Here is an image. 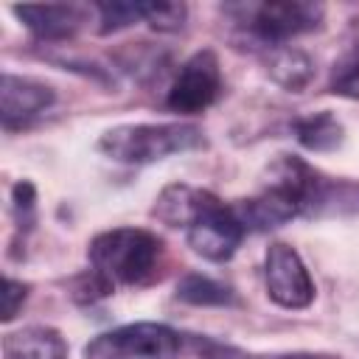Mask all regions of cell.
Returning <instances> with one entry per match:
<instances>
[{
	"label": "cell",
	"mask_w": 359,
	"mask_h": 359,
	"mask_svg": "<svg viewBox=\"0 0 359 359\" xmlns=\"http://www.w3.org/2000/svg\"><path fill=\"white\" fill-rule=\"evenodd\" d=\"M185 17H188L185 3H146L143 22H149L157 31H180L185 25Z\"/></svg>",
	"instance_id": "obj_18"
},
{
	"label": "cell",
	"mask_w": 359,
	"mask_h": 359,
	"mask_svg": "<svg viewBox=\"0 0 359 359\" xmlns=\"http://www.w3.org/2000/svg\"><path fill=\"white\" fill-rule=\"evenodd\" d=\"M233 210L241 219L244 230H272V227H280V224L292 222L294 216H300L297 202L286 191H280L275 185H266L252 199L236 202Z\"/></svg>",
	"instance_id": "obj_10"
},
{
	"label": "cell",
	"mask_w": 359,
	"mask_h": 359,
	"mask_svg": "<svg viewBox=\"0 0 359 359\" xmlns=\"http://www.w3.org/2000/svg\"><path fill=\"white\" fill-rule=\"evenodd\" d=\"M264 280L266 294L283 309H306L314 300V283L306 264L300 261L297 250L283 241L269 244L264 258Z\"/></svg>",
	"instance_id": "obj_7"
},
{
	"label": "cell",
	"mask_w": 359,
	"mask_h": 359,
	"mask_svg": "<svg viewBox=\"0 0 359 359\" xmlns=\"http://www.w3.org/2000/svg\"><path fill=\"white\" fill-rule=\"evenodd\" d=\"M90 264L112 286H137L157 275L163 261V238L143 227H115L90 241Z\"/></svg>",
	"instance_id": "obj_1"
},
{
	"label": "cell",
	"mask_w": 359,
	"mask_h": 359,
	"mask_svg": "<svg viewBox=\"0 0 359 359\" xmlns=\"http://www.w3.org/2000/svg\"><path fill=\"white\" fill-rule=\"evenodd\" d=\"M205 196H208V191H202V188H191V185L174 182V185L163 188V194L157 196V205H154L151 213L168 227H188L194 222V216L199 213Z\"/></svg>",
	"instance_id": "obj_12"
},
{
	"label": "cell",
	"mask_w": 359,
	"mask_h": 359,
	"mask_svg": "<svg viewBox=\"0 0 359 359\" xmlns=\"http://www.w3.org/2000/svg\"><path fill=\"white\" fill-rule=\"evenodd\" d=\"M14 17L25 22V28L48 42L73 36L87 22V8L73 3H45V6H14Z\"/></svg>",
	"instance_id": "obj_9"
},
{
	"label": "cell",
	"mask_w": 359,
	"mask_h": 359,
	"mask_svg": "<svg viewBox=\"0 0 359 359\" xmlns=\"http://www.w3.org/2000/svg\"><path fill=\"white\" fill-rule=\"evenodd\" d=\"M56 101V93L50 84L28 79V76H14L3 73V87H0V115H3V129L17 132L31 126L45 109H50Z\"/></svg>",
	"instance_id": "obj_8"
},
{
	"label": "cell",
	"mask_w": 359,
	"mask_h": 359,
	"mask_svg": "<svg viewBox=\"0 0 359 359\" xmlns=\"http://www.w3.org/2000/svg\"><path fill=\"white\" fill-rule=\"evenodd\" d=\"M266 70H269V76H272L275 84H280L289 93H300L311 81V76H314V62L300 48L280 45V48H272L269 50Z\"/></svg>",
	"instance_id": "obj_13"
},
{
	"label": "cell",
	"mask_w": 359,
	"mask_h": 359,
	"mask_svg": "<svg viewBox=\"0 0 359 359\" xmlns=\"http://www.w3.org/2000/svg\"><path fill=\"white\" fill-rule=\"evenodd\" d=\"M222 93V67L213 50H196L180 67L165 104L180 115H199L205 112Z\"/></svg>",
	"instance_id": "obj_6"
},
{
	"label": "cell",
	"mask_w": 359,
	"mask_h": 359,
	"mask_svg": "<svg viewBox=\"0 0 359 359\" xmlns=\"http://www.w3.org/2000/svg\"><path fill=\"white\" fill-rule=\"evenodd\" d=\"M205 146V135L194 123H123L101 135L98 151L115 163L146 165L171 154Z\"/></svg>",
	"instance_id": "obj_2"
},
{
	"label": "cell",
	"mask_w": 359,
	"mask_h": 359,
	"mask_svg": "<svg viewBox=\"0 0 359 359\" xmlns=\"http://www.w3.org/2000/svg\"><path fill=\"white\" fill-rule=\"evenodd\" d=\"M185 233H188V247L196 255H202L208 261H227L238 250L247 230H244L241 219L236 216L233 205L227 208L208 191L199 213L185 227Z\"/></svg>",
	"instance_id": "obj_5"
},
{
	"label": "cell",
	"mask_w": 359,
	"mask_h": 359,
	"mask_svg": "<svg viewBox=\"0 0 359 359\" xmlns=\"http://www.w3.org/2000/svg\"><path fill=\"white\" fill-rule=\"evenodd\" d=\"M328 90L334 95H342V98H353L359 101V39L353 42V48L334 65L331 70V81H328Z\"/></svg>",
	"instance_id": "obj_17"
},
{
	"label": "cell",
	"mask_w": 359,
	"mask_h": 359,
	"mask_svg": "<svg viewBox=\"0 0 359 359\" xmlns=\"http://www.w3.org/2000/svg\"><path fill=\"white\" fill-rule=\"evenodd\" d=\"M182 337L163 323H132L115 331L98 334L87 348V359H171L177 356Z\"/></svg>",
	"instance_id": "obj_4"
},
{
	"label": "cell",
	"mask_w": 359,
	"mask_h": 359,
	"mask_svg": "<svg viewBox=\"0 0 359 359\" xmlns=\"http://www.w3.org/2000/svg\"><path fill=\"white\" fill-rule=\"evenodd\" d=\"M177 297L182 303H191V306H230V303H236V294L230 286H224L208 275H199V272L182 275V280L177 283Z\"/></svg>",
	"instance_id": "obj_15"
},
{
	"label": "cell",
	"mask_w": 359,
	"mask_h": 359,
	"mask_svg": "<svg viewBox=\"0 0 359 359\" xmlns=\"http://www.w3.org/2000/svg\"><path fill=\"white\" fill-rule=\"evenodd\" d=\"M230 14H236L238 31L247 36V42L261 48H280L289 39L309 34L320 28L323 22V6L320 3H247V6H230Z\"/></svg>",
	"instance_id": "obj_3"
},
{
	"label": "cell",
	"mask_w": 359,
	"mask_h": 359,
	"mask_svg": "<svg viewBox=\"0 0 359 359\" xmlns=\"http://www.w3.org/2000/svg\"><path fill=\"white\" fill-rule=\"evenodd\" d=\"M278 359H337V356H325V353H286Z\"/></svg>",
	"instance_id": "obj_21"
},
{
	"label": "cell",
	"mask_w": 359,
	"mask_h": 359,
	"mask_svg": "<svg viewBox=\"0 0 359 359\" xmlns=\"http://www.w3.org/2000/svg\"><path fill=\"white\" fill-rule=\"evenodd\" d=\"M25 297H28V286L25 283H20L14 278H6L3 280V323H8V320L17 317L20 306L25 303Z\"/></svg>",
	"instance_id": "obj_20"
},
{
	"label": "cell",
	"mask_w": 359,
	"mask_h": 359,
	"mask_svg": "<svg viewBox=\"0 0 359 359\" xmlns=\"http://www.w3.org/2000/svg\"><path fill=\"white\" fill-rule=\"evenodd\" d=\"M98 11V31L101 34H115L121 28H129L146 17V3L143 0H112V3H95Z\"/></svg>",
	"instance_id": "obj_16"
},
{
	"label": "cell",
	"mask_w": 359,
	"mask_h": 359,
	"mask_svg": "<svg viewBox=\"0 0 359 359\" xmlns=\"http://www.w3.org/2000/svg\"><path fill=\"white\" fill-rule=\"evenodd\" d=\"M11 202H14V213H17V222L20 227H31L34 222V205H36V191L28 180H20L14 188H11Z\"/></svg>",
	"instance_id": "obj_19"
},
{
	"label": "cell",
	"mask_w": 359,
	"mask_h": 359,
	"mask_svg": "<svg viewBox=\"0 0 359 359\" xmlns=\"http://www.w3.org/2000/svg\"><path fill=\"white\" fill-rule=\"evenodd\" d=\"M6 359H67L62 334L50 325H28L3 337Z\"/></svg>",
	"instance_id": "obj_11"
},
{
	"label": "cell",
	"mask_w": 359,
	"mask_h": 359,
	"mask_svg": "<svg viewBox=\"0 0 359 359\" xmlns=\"http://www.w3.org/2000/svg\"><path fill=\"white\" fill-rule=\"evenodd\" d=\"M294 135L309 151H331L342 143V123L331 112H314L294 121Z\"/></svg>",
	"instance_id": "obj_14"
}]
</instances>
